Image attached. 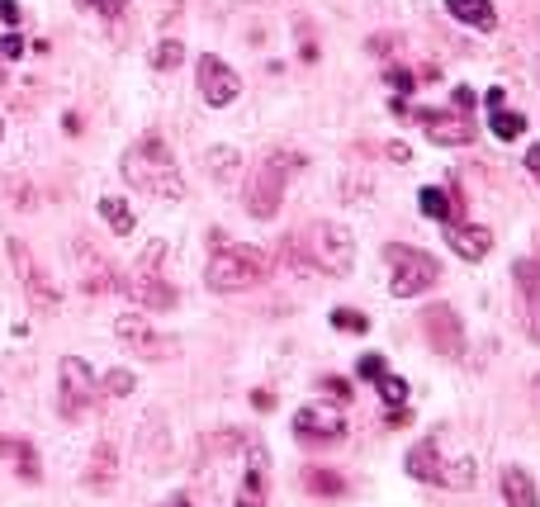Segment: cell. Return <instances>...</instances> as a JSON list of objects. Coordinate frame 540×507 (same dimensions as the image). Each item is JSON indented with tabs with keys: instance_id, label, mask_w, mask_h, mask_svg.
Returning <instances> with one entry per match:
<instances>
[{
	"instance_id": "cell-15",
	"label": "cell",
	"mask_w": 540,
	"mask_h": 507,
	"mask_svg": "<svg viewBox=\"0 0 540 507\" xmlns=\"http://www.w3.org/2000/svg\"><path fill=\"white\" fill-rule=\"evenodd\" d=\"M446 247L465 261H484L493 251V232L484 223H446Z\"/></svg>"
},
{
	"instance_id": "cell-2",
	"label": "cell",
	"mask_w": 540,
	"mask_h": 507,
	"mask_svg": "<svg viewBox=\"0 0 540 507\" xmlns=\"http://www.w3.org/2000/svg\"><path fill=\"white\" fill-rule=\"evenodd\" d=\"M265 270H270V257L261 247H218L209 257L204 280H209V289H218V294H233V289H246V285H261Z\"/></svg>"
},
{
	"instance_id": "cell-22",
	"label": "cell",
	"mask_w": 540,
	"mask_h": 507,
	"mask_svg": "<svg viewBox=\"0 0 540 507\" xmlns=\"http://www.w3.org/2000/svg\"><path fill=\"white\" fill-rule=\"evenodd\" d=\"M488 129H493V138H503V142H512V138H522L526 133V114H516V110H488Z\"/></svg>"
},
{
	"instance_id": "cell-16",
	"label": "cell",
	"mask_w": 540,
	"mask_h": 507,
	"mask_svg": "<svg viewBox=\"0 0 540 507\" xmlns=\"http://www.w3.org/2000/svg\"><path fill=\"white\" fill-rule=\"evenodd\" d=\"M129 294H133L142 308H176V289L161 280V270H148V266H138V270H133Z\"/></svg>"
},
{
	"instance_id": "cell-14",
	"label": "cell",
	"mask_w": 540,
	"mask_h": 507,
	"mask_svg": "<svg viewBox=\"0 0 540 507\" xmlns=\"http://www.w3.org/2000/svg\"><path fill=\"white\" fill-rule=\"evenodd\" d=\"M418 209H422L427 219H436V223H460L465 219V190L455 185V180L446 190L441 185H427L422 195H418Z\"/></svg>"
},
{
	"instance_id": "cell-26",
	"label": "cell",
	"mask_w": 540,
	"mask_h": 507,
	"mask_svg": "<svg viewBox=\"0 0 540 507\" xmlns=\"http://www.w3.org/2000/svg\"><path fill=\"white\" fill-rule=\"evenodd\" d=\"M100 214L110 219V228L119 232V238H129V232H133V214H129V204H123L119 195H105V200H100Z\"/></svg>"
},
{
	"instance_id": "cell-13",
	"label": "cell",
	"mask_w": 540,
	"mask_h": 507,
	"mask_svg": "<svg viewBox=\"0 0 540 507\" xmlns=\"http://www.w3.org/2000/svg\"><path fill=\"white\" fill-rule=\"evenodd\" d=\"M422 129H427L431 142H441V147L474 142V119L469 114H455V110H422Z\"/></svg>"
},
{
	"instance_id": "cell-25",
	"label": "cell",
	"mask_w": 540,
	"mask_h": 507,
	"mask_svg": "<svg viewBox=\"0 0 540 507\" xmlns=\"http://www.w3.org/2000/svg\"><path fill=\"white\" fill-rule=\"evenodd\" d=\"M304 489L318 493V498H342L346 493V479L332 474V470H304Z\"/></svg>"
},
{
	"instance_id": "cell-37",
	"label": "cell",
	"mask_w": 540,
	"mask_h": 507,
	"mask_svg": "<svg viewBox=\"0 0 540 507\" xmlns=\"http://www.w3.org/2000/svg\"><path fill=\"white\" fill-rule=\"evenodd\" d=\"M86 5H95L100 15H110V19H114V15L123 10V0H86Z\"/></svg>"
},
{
	"instance_id": "cell-19",
	"label": "cell",
	"mask_w": 540,
	"mask_h": 507,
	"mask_svg": "<svg viewBox=\"0 0 540 507\" xmlns=\"http://www.w3.org/2000/svg\"><path fill=\"white\" fill-rule=\"evenodd\" d=\"M441 451H436V441H418V446L408 451V460H403V470L412 474V479H422V483H436V474H441Z\"/></svg>"
},
{
	"instance_id": "cell-4",
	"label": "cell",
	"mask_w": 540,
	"mask_h": 507,
	"mask_svg": "<svg viewBox=\"0 0 540 507\" xmlns=\"http://www.w3.org/2000/svg\"><path fill=\"white\" fill-rule=\"evenodd\" d=\"M304 257L323 276H346L351 257H356V242H351V232L342 223H313L304 232Z\"/></svg>"
},
{
	"instance_id": "cell-29",
	"label": "cell",
	"mask_w": 540,
	"mask_h": 507,
	"mask_svg": "<svg viewBox=\"0 0 540 507\" xmlns=\"http://www.w3.org/2000/svg\"><path fill=\"white\" fill-rule=\"evenodd\" d=\"M332 327H337V332H365L370 318L356 313V308H332Z\"/></svg>"
},
{
	"instance_id": "cell-27",
	"label": "cell",
	"mask_w": 540,
	"mask_h": 507,
	"mask_svg": "<svg viewBox=\"0 0 540 507\" xmlns=\"http://www.w3.org/2000/svg\"><path fill=\"white\" fill-rule=\"evenodd\" d=\"M375 385H380V398H384L389 408H403V404H408V385H403L399 375H389V370H384V375L375 379Z\"/></svg>"
},
{
	"instance_id": "cell-1",
	"label": "cell",
	"mask_w": 540,
	"mask_h": 507,
	"mask_svg": "<svg viewBox=\"0 0 540 507\" xmlns=\"http://www.w3.org/2000/svg\"><path fill=\"white\" fill-rule=\"evenodd\" d=\"M119 166H123V180H129L133 190H142V195H152V200H180V195H185L180 166H176L171 147H166L161 138L133 142L129 152H123Z\"/></svg>"
},
{
	"instance_id": "cell-33",
	"label": "cell",
	"mask_w": 540,
	"mask_h": 507,
	"mask_svg": "<svg viewBox=\"0 0 540 507\" xmlns=\"http://www.w3.org/2000/svg\"><path fill=\"white\" fill-rule=\"evenodd\" d=\"M0 57H24V38H19V34H5V38H0Z\"/></svg>"
},
{
	"instance_id": "cell-5",
	"label": "cell",
	"mask_w": 540,
	"mask_h": 507,
	"mask_svg": "<svg viewBox=\"0 0 540 507\" xmlns=\"http://www.w3.org/2000/svg\"><path fill=\"white\" fill-rule=\"evenodd\" d=\"M384 257H389V266H393V294L399 299H412V294H427L431 285H436V257H427L422 247H384Z\"/></svg>"
},
{
	"instance_id": "cell-3",
	"label": "cell",
	"mask_w": 540,
	"mask_h": 507,
	"mask_svg": "<svg viewBox=\"0 0 540 507\" xmlns=\"http://www.w3.org/2000/svg\"><path fill=\"white\" fill-rule=\"evenodd\" d=\"M299 166V157H284V152H270L265 161H261V171L246 180V214L252 219H275L280 214V200H284V180H289V171Z\"/></svg>"
},
{
	"instance_id": "cell-23",
	"label": "cell",
	"mask_w": 540,
	"mask_h": 507,
	"mask_svg": "<svg viewBox=\"0 0 540 507\" xmlns=\"http://www.w3.org/2000/svg\"><path fill=\"white\" fill-rule=\"evenodd\" d=\"M114 446H110V441H105V446H100L95 451V460H91V474H86V483H91V489H100V493H105V489H114Z\"/></svg>"
},
{
	"instance_id": "cell-17",
	"label": "cell",
	"mask_w": 540,
	"mask_h": 507,
	"mask_svg": "<svg viewBox=\"0 0 540 507\" xmlns=\"http://www.w3.org/2000/svg\"><path fill=\"white\" fill-rule=\"evenodd\" d=\"M233 507H265V455L252 441V464L242 474V489H237V502Z\"/></svg>"
},
{
	"instance_id": "cell-24",
	"label": "cell",
	"mask_w": 540,
	"mask_h": 507,
	"mask_svg": "<svg viewBox=\"0 0 540 507\" xmlns=\"http://www.w3.org/2000/svg\"><path fill=\"white\" fill-rule=\"evenodd\" d=\"M441 489H469L474 483V460L460 455V460H441V474H436Z\"/></svg>"
},
{
	"instance_id": "cell-38",
	"label": "cell",
	"mask_w": 540,
	"mask_h": 507,
	"mask_svg": "<svg viewBox=\"0 0 540 507\" xmlns=\"http://www.w3.org/2000/svg\"><path fill=\"white\" fill-rule=\"evenodd\" d=\"M526 171L540 180V142H531V147H526Z\"/></svg>"
},
{
	"instance_id": "cell-41",
	"label": "cell",
	"mask_w": 540,
	"mask_h": 507,
	"mask_svg": "<svg viewBox=\"0 0 540 507\" xmlns=\"http://www.w3.org/2000/svg\"><path fill=\"white\" fill-rule=\"evenodd\" d=\"M0 133H5V123H0Z\"/></svg>"
},
{
	"instance_id": "cell-39",
	"label": "cell",
	"mask_w": 540,
	"mask_h": 507,
	"mask_svg": "<svg viewBox=\"0 0 540 507\" xmlns=\"http://www.w3.org/2000/svg\"><path fill=\"white\" fill-rule=\"evenodd\" d=\"M166 507H190V498H185V493H176L171 502H166Z\"/></svg>"
},
{
	"instance_id": "cell-8",
	"label": "cell",
	"mask_w": 540,
	"mask_h": 507,
	"mask_svg": "<svg viewBox=\"0 0 540 507\" xmlns=\"http://www.w3.org/2000/svg\"><path fill=\"white\" fill-rule=\"evenodd\" d=\"M10 261H14V276L24 280L29 304H34L38 313H53V308H57V289L48 285V276H43V270H38L34 251H29L24 242H14V238H10Z\"/></svg>"
},
{
	"instance_id": "cell-36",
	"label": "cell",
	"mask_w": 540,
	"mask_h": 507,
	"mask_svg": "<svg viewBox=\"0 0 540 507\" xmlns=\"http://www.w3.org/2000/svg\"><path fill=\"white\" fill-rule=\"evenodd\" d=\"M0 19H5V24H19V0H0Z\"/></svg>"
},
{
	"instance_id": "cell-9",
	"label": "cell",
	"mask_w": 540,
	"mask_h": 507,
	"mask_svg": "<svg viewBox=\"0 0 540 507\" xmlns=\"http://www.w3.org/2000/svg\"><path fill=\"white\" fill-rule=\"evenodd\" d=\"M294 436L299 441H342L346 436V417H342V408H332V404H304L299 413H294Z\"/></svg>"
},
{
	"instance_id": "cell-21",
	"label": "cell",
	"mask_w": 540,
	"mask_h": 507,
	"mask_svg": "<svg viewBox=\"0 0 540 507\" xmlns=\"http://www.w3.org/2000/svg\"><path fill=\"white\" fill-rule=\"evenodd\" d=\"M81 280H86L91 294H110L114 276H110V266L100 261V251H95V257H91V251H81Z\"/></svg>"
},
{
	"instance_id": "cell-11",
	"label": "cell",
	"mask_w": 540,
	"mask_h": 507,
	"mask_svg": "<svg viewBox=\"0 0 540 507\" xmlns=\"http://www.w3.org/2000/svg\"><path fill=\"white\" fill-rule=\"evenodd\" d=\"M512 280L522 289V327H526L531 342H540V261L522 257L512 266Z\"/></svg>"
},
{
	"instance_id": "cell-30",
	"label": "cell",
	"mask_w": 540,
	"mask_h": 507,
	"mask_svg": "<svg viewBox=\"0 0 540 507\" xmlns=\"http://www.w3.org/2000/svg\"><path fill=\"white\" fill-rule=\"evenodd\" d=\"M105 394H133V375L129 370H110L105 375Z\"/></svg>"
},
{
	"instance_id": "cell-34",
	"label": "cell",
	"mask_w": 540,
	"mask_h": 507,
	"mask_svg": "<svg viewBox=\"0 0 540 507\" xmlns=\"http://www.w3.org/2000/svg\"><path fill=\"white\" fill-rule=\"evenodd\" d=\"M450 110H455V114H469V110H474V91H469V86H455V104H450Z\"/></svg>"
},
{
	"instance_id": "cell-40",
	"label": "cell",
	"mask_w": 540,
	"mask_h": 507,
	"mask_svg": "<svg viewBox=\"0 0 540 507\" xmlns=\"http://www.w3.org/2000/svg\"><path fill=\"white\" fill-rule=\"evenodd\" d=\"M0 86H5V72H0Z\"/></svg>"
},
{
	"instance_id": "cell-32",
	"label": "cell",
	"mask_w": 540,
	"mask_h": 507,
	"mask_svg": "<svg viewBox=\"0 0 540 507\" xmlns=\"http://www.w3.org/2000/svg\"><path fill=\"white\" fill-rule=\"evenodd\" d=\"M384 81H389L393 91H412V86H418V76L403 72V67H389V72H384Z\"/></svg>"
},
{
	"instance_id": "cell-6",
	"label": "cell",
	"mask_w": 540,
	"mask_h": 507,
	"mask_svg": "<svg viewBox=\"0 0 540 507\" xmlns=\"http://www.w3.org/2000/svg\"><path fill=\"white\" fill-rule=\"evenodd\" d=\"M95 398V370L81 361V356H67L57 366V404H62V417H81V408H91Z\"/></svg>"
},
{
	"instance_id": "cell-10",
	"label": "cell",
	"mask_w": 540,
	"mask_h": 507,
	"mask_svg": "<svg viewBox=\"0 0 540 507\" xmlns=\"http://www.w3.org/2000/svg\"><path fill=\"white\" fill-rule=\"evenodd\" d=\"M114 332H119V342H123V346H133V356H142V361H161V356H171V351H176V342L157 336L148 323L138 318V313H119Z\"/></svg>"
},
{
	"instance_id": "cell-35",
	"label": "cell",
	"mask_w": 540,
	"mask_h": 507,
	"mask_svg": "<svg viewBox=\"0 0 540 507\" xmlns=\"http://www.w3.org/2000/svg\"><path fill=\"white\" fill-rule=\"evenodd\" d=\"M332 398H337V404H346V398H351V389H346V379H327V385H323Z\"/></svg>"
},
{
	"instance_id": "cell-31",
	"label": "cell",
	"mask_w": 540,
	"mask_h": 507,
	"mask_svg": "<svg viewBox=\"0 0 540 507\" xmlns=\"http://www.w3.org/2000/svg\"><path fill=\"white\" fill-rule=\"evenodd\" d=\"M356 375H361V379H370V385H375V379L384 375V356H361V366H356Z\"/></svg>"
},
{
	"instance_id": "cell-12",
	"label": "cell",
	"mask_w": 540,
	"mask_h": 507,
	"mask_svg": "<svg viewBox=\"0 0 540 507\" xmlns=\"http://www.w3.org/2000/svg\"><path fill=\"white\" fill-rule=\"evenodd\" d=\"M422 327H427V342L441 351V356H460V351H465V327H460V318H455L450 304L427 308V313H422Z\"/></svg>"
},
{
	"instance_id": "cell-20",
	"label": "cell",
	"mask_w": 540,
	"mask_h": 507,
	"mask_svg": "<svg viewBox=\"0 0 540 507\" xmlns=\"http://www.w3.org/2000/svg\"><path fill=\"white\" fill-rule=\"evenodd\" d=\"M446 10L460 19V24H469V29H479V34H488L493 24H497V10H493V0H446Z\"/></svg>"
},
{
	"instance_id": "cell-7",
	"label": "cell",
	"mask_w": 540,
	"mask_h": 507,
	"mask_svg": "<svg viewBox=\"0 0 540 507\" xmlns=\"http://www.w3.org/2000/svg\"><path fill=\"white\" fill-rule=\"evenodd\" d=\"M199 95H204V104H209V110H227V104L242 95V76L227 67L223 57L204 53V57H199Z\"/></svg>"
},
{
	"instance_id": "cell-28",
	"label": "cell",
	"mask_w": 540,
	"mask_h": 507,
	"mask_svg": "<svg viewBox=\"0 0 540 507\" xmlns=\"http://www.w3.org/2000/svg\"><path fill=\"white\" fill-rule=\"evenodd\" d=\"M180 57H185V48L176 44V38H161L157 53H152V67H157V72H176V67H180Z\"/></svg>"
},
{
	"instance_id": "cell-18",
	"label": "cell",
	"mask_w": 540,
	"mask_h": 507,
	"mask_svg": "<svg viewBox=\"0 0 540 507\" xmlns=\"http://www.w3.org/2000/svg\"><path fill=\"white\" fill-rule=\"evenodd\" d=\"M497 483H503L507 507H540V493H535V483H531V474L522 470V464H507V470L497 474Z\"/></svg>"
}]
</instances>
